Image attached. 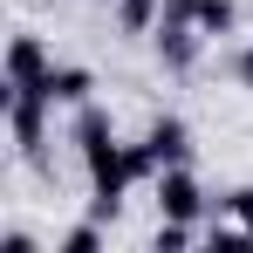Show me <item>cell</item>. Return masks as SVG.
<instances>
[{"label": "cell", "instance_id": "obj_4", "mask_svg": "<svg viewBox=\"0 0 253 253\" xmlns=\"http://www.w3.org/2000/svg\"><path fill=\"white\" fill-rule=\"evenodd\" d=\"M144 144H151V151H158V165H185V158H192V130L178 124V117H158V124L144 130Z\"/></svg>", "mask_w": 253, "mask_h": 253}, {"label": "cell", "instance_id": "obj_9", "mask_svg": "<svg viewBox=\"0 0 253 253\" xmlns=\"http://www.w3.org/2000/svg\"><path fill=\"white\" fill-rule=\"evenodd\" d=\"M212 212H226L233 226H247V233H253V185H240V192H226V199H219Z\"/></svg>", "mask_w": 253, "mask_h": 253}, {"label": "cell", "instance_id": "obj_11", "mask_svg": "<svg viewBox=\"0 0 253 253\" xmlns=\"http://www.w3.org/2000/svg\"><path fill=\"white\" fill-rule=\"evenodd\" d=\"M233 76H240V83L253 89V48H240V55H233Z\"/></svg>", "mask_w": 253, "mask_h": 253}, {"label": "cell", "instance_id": "obj_7", "mask_svg": "<svg viewBox=\"0 0 253 253\" xmlns=\"http://www.w3.org/2000/svg\"><path fill=\"white\" fill-rule=\"evenodd\" d=\"M103 137H117V124H110V110H96V103H83V110H76V151H83V144H103Z\"/></svg>", "mask_w": 253, "mask_h": 253}, {"label": "cell", "instance_id": "obj_10", "mask_svg": "<svg viewBox=\"0 0 253 253\" xmlns=\"http://www.w3.org/2000/svg\"><path fill=\"white\" fill-rule=\"evenodd\" d=\"M96 247H103V226H96V219H83V226L62 233V253H96Z\"/></svg>", "mask_w": 253, "mask_h": 253}, {"label": "cell", "instance_id": "obj_6", "mask_svg": "<svg viewBox=\"0 0 253 253\" xmlns=\"http://www.w3.org/2000/svg\"><path fill=\"white\" fill-rule=\"evenodd\" d=\"M233 28H240V7H233V0H199V35H206V42L233 35Z\"/></svg>", "mask_w": 253, "mask_h": 253}, {"label": "cell", "instance_id": "obj_2", "mask_svg": "<svg viewBox=\"0 0 253 253\" xmlns=\"http://www.w3.org/2000/svg\"><path fill=\"white\" fill-rule=\"evenodd\" d=\"M48 69H55V55H48L42 35H14V42H7V83H14V89L48 83Z\"/></svg>", "mask_w": 253, "mask_h": 253}, {"label": "cell", "instance_id": "obj_3", "mask_svg": "<svg viewBox=\"0 0 253 253\" xmlns=\"http://www.w3.org/2000/svg\"><path fill=\"white\" fill-rule=\"evenodd\" d=\"M48 96V103H62V110H83L89 96H96V76L89 69H76V62H62V69H48V83H35Z\"/></svg>", "mask_w": 253, "mask_h": 253}, {"label": "cell", "instance_id": "obj_1", "mask_svg": "<svg viewBox=\"0 0 253 253\" xmlns=\"http://www.w3.org/2000/svg\"><path fill=\"white\" fill-rule=\"evenodd\" d=\"M212 206H219V199H206V192H199V178H192L185 165L158 171V212H165V219H192V226H206Z\"/></svg>", "mask_w": 253, "mask_h": 253}, {"label": "cell", "instance_id": "obj_8", "mask_svg": "<svg viewBox=\"0 0 253 253\" xmlns=\"http://www.w3.org/2000/svg\"><path fill=\"white\" fill-rule=\"evenodd\" d=\"M192 240H199L192 219H158V240H151V247H158V253H178V247H192Z\"/></svg>", "mask_w": 253, "mask_h": 253}, {"label": "cell", "instance_id": "obj_5", "mask_svg": "<svg viewBox=\"0 0 253 253\" xmlns=\"http://www.w3.org/2000/svg\"><path fill=\"white\" fill-rule=\"evenodd\" d=\"M165 21V0H117V28L124 35H151Z\"/></svg>", "mask_w": 253, "mask_h": 253}]
</instances>
